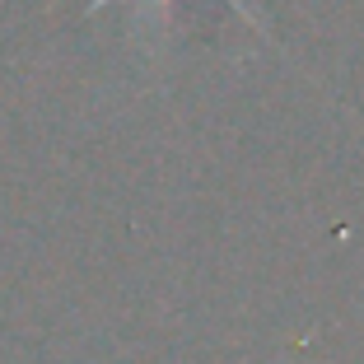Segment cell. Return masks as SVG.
I'll return each instance as SVG.
<instances>
[{"label":"cell","mask_w":364,"mask_h":364,"mask_svg":"<svg viewBox=\"0 0 364 364\" xmlns=\"http://www.w3.org/2000/svg\"><path fill=\"white\" fill-rule=\"evenodd\" d=\"M103 5H107V0H89V10H103ZM225 5H229V10H234V14H243L247 23H257V19H252V10H247L243 0H225Z\"/></svg>","instance_id":"1"}]
</instances>
